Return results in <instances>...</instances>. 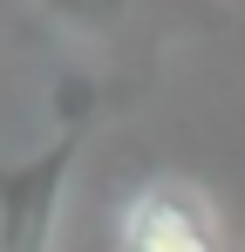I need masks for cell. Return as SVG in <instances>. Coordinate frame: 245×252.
<instances>
[{
    "label": "cell",
    "instance_id": "1",
    "mask_svg": "<svg viewBox=\"0 0 245 252\" xmlns=\"http://www.w3.org/2000/svg\"><path fill=\"white\" fill-rule=\"evenodd\" d=\"M82 143H89V116L61 123V136L34 150L28 164H0V252H48L55 239V205L68 191Z\"/></svg>",
    "mask_w": 245,
    "mask_h": 252
},
{
    "label": "cell",
    "instance_id": "2",
    "mask_svg": "<svg viewBox=\"0 0 245 252\" xmlns=\"http://www.w3.org/2000/svg\"><path fill=\"white\" fill-rule=\"evenodd\" d=\"M122 252H218V225L191 184H150L122 211Z\"/></svg>",
    "mask_w": 245,
    "mask_h": 252
},
{
    "label": "cell",
    "instance_id": "3",
    "mask_svg": "<svg viewBox=\"0 0 245 252\" xmlns=\"http://www.w3.org/2000/svg\"><path fill=\"white\" fill-rule=\"evenodd\" d=\"M48 14L68 34H109L122 14H129V0H48Z\"/></svg>",
    "mask_w": 245,
    "mask_h": 252
}]
</instances>
